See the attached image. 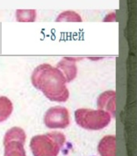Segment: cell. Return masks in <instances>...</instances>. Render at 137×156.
I'll use <instances>...</instances> for the list:
<instances>
[{
    "label": "cell",
    "mask_w": 137,
    "mask_h": 156,
    "mask_svg": "<svg viewBox=\"0 0 137 156\" xmlns=\"http://www.w3.org/2000/svg\"><path fill=\"white\" fill-rule=\"evenodd\" d=\"M31 83L50 101L65 102L69 98V90L64 74L50 64H41L35 69L31 75Z\"/></svg>",
    "instance_id": "1"
},
{
    "label": "cell",
    "mask_w": 137,
    "mask_h": 156,
    "mask_svg": "<svg viewBox=\"0 0 137 156\" xmlns=\"http://www.w3.org/2000/svg\"><path fill=\"white\" fill-rule=\"evenodd\" d=\"M65 141L64 133L54 131L33 136L30 147L34 156H57Z\"/></svg>",
    "instance_id": "2"
},
{
    "label": "cell",
    "mask_w": 137,
    "mask_h": 156,
    "mask_svg": "<svg viewBox=\"0 0 137 156\" xmlns=\"http://www.w3.org/2000/svg\"><path fill=\"white\" fill-rule=\"evenodd\" d=\"M75 121L81 127L89 130H100L107 127L111 120V115L101 109L78 108L75 112Z\"/></svg>",
    "instance_id": "3"
},
{
    "label": "cell",
    "mask_w": 137,
    "mask_h": 156,
    "mask_svg": "<svg viewBox=\"0 0 137 156\" xmlns=\"http://www.w3.org/2000/svg\"><path fill=\"white\" fill-rule=\"evenodd\" d=\"M45 125L50 129H64L70 125V114L68 108L54 106L49 108L44 116Z\"/></svg>",
    "instance_id": "4"
},
{
    "label": "cell",
    "mask_w": 137,
    "mask_h": 156,
    "mask_svg": "<svg viewBox=\"0 0 137 156\" xmlns=\"http://www.w3.org/2000/svg\"><path fill=\"white\" fill-rule=\"evenodd\" d=\"M115 97L116 93L114 90H107L102 93L97 99L98 109L106 111L115 115Z\"/></svg>",
    "instance_id": "5"
},
{
    "label": "cell",
    "mask_w": 137,
    "mask_h": 156,
    "mask_svg": "<svg viewBox=\"0 0 137 156\" xmlns=\"http://www.w3.org/2000/svg\"><path fill=\"white\" fill-rule=\"evenodd\" d=\"M76 61L77 58H64L57 65V69H60L61 73L64 74L67 83L72 81L76 77L78 71Z\"/></svg>",
    "instance_id": "6"
},
{
    "label": "cell",
    "mask_w": 137,
    "mask_h": 156,
    "mask_svg": "<svg viewBox=\"0 0 137 156\" xmlns=\"http://www.w3.org/2000/svg\"><path fill=\"white\" fill-rule=\"evenodd\" d=\"M115 136L107 135L103 136L98 144V151L100 156H116Z\"/></svg>",
    "instance_id": "7"
},
{
    "label": "cell",
    "mask_w": 137,
    "mask_h": 156,
    "mask_svg": "<svg viewBox=\"0 0 137 156\" xmlns=\"http://www.w3.org/2000/svg\"><path fill=\"white\" fill-rule=\"evenodd\" d=\"M24 145V144L20 142L15 141V140L4 144L5 147L4 156H27Z\"/></svg>",
    "instance_id": "8"
},
{
    "label": "cell",
    "mask_w": 137,
    "mask_h": 156,
    "mask_svg": "<svg viewBox=\"0 0 137 156\" xmlns=\"http://www.w3.org/2000/svg\"><path fill=\"white\" fill-rule=\"evenodd\" d=\"M19 141L24 144L26 140V134L24 129L20 127H13L9 129L4 136L3 144H6L7 142L13 141Z\"/></svg>",
    "instance_id": "9"
},
{
    "label": "cell",
    "mask_w": 137,
    "mask_h": 156,
    "mask_svg": "<svg viewBox=\"0 0 137 156\" xmlns=\"http://www.w3.org/2000/svg\"><path fill=\"white\" fill-rule=\"evenodd\" d=\"M13 105L7 97L0 96V122H2L10 116Z\"/></svg>",
    "instance_id": "10"
},
{
    "label": "cell",
    "mask_w": 137,
    "mask_h": 156,
    "mask_svg": "<svg viewBox=\"0 0 137 156\" xmlns=\"http://www.w3.org/2000/svg\"><path fill=\"white\" fill-rule=\"evenodd\" d=\"M17 20L20 22H33L36 19L35 9H18L16 13Z\"/></svg>",
    "instance_id": "11"
},
{
    "label": "cell",
    "mask_w": 137,
    "mask_h": 156,
    "mask_svg": "<svg viewBox=\"0 0 137 156\" xmlns=\"http://www.w3.org/2000/svg\"><path fill=\"white\" fill-rule=\"evenodd\" d=\"M56 21L57 22H82V20L81 16L75 11L68 10L61 12L57 16Z\"/></svg>",
    "instance_id": "12"
}]
</instances>
